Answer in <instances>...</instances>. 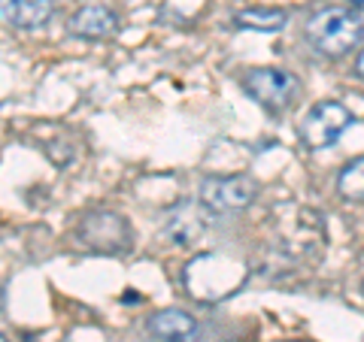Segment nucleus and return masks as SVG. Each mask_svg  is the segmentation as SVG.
I'll return each mask as SVG.
<instances>
[{"mask_svg":"<svg viewBox=\"0 0 364 342\" xmlns=\"http://www.w3.org/2000/svg\"><path fill=\"white\" fill-rule=\"evenodd\" d=\"M306 40L322 55H331V58H340L352 49H358L364 40V21L358 13L343 6H328L318 9V13L306 21Z\"/></svg>","mask_w":364,"mask_h":342,"instance_id":"nucleus-1","label":"nucleus"},{"mask_svg":"<svg viewBox=\"0 0 364 342\" xmlns=\"http://www.w3.org/2000/svg\"><path fill=\"white\" fill-rule=\"evenodd\" d=\"M243 88L246 94L261 104L270 112H282L294 104L301 91L298 76L289 73V70H277V67H258V70H249L243 76Z\"/></svg>","mask_w":364,"mask_h":342,"instance_id":"nucleus-2","label":"nucleus"},{"mask_svg":"<svg viewBox=\"0 0 364 342\" xmlns=\"http://www.w3.org/2000/svg\"><path fill=\"white\" fill-rule=\"evenodd\" d=\"M352 121L355 118H352V112L343 104H337V100H318L304 116L298 133L306 149H328V145H334L346 133Z\"/></svg>","mask_w":364,"mask_h":342,"instance_id":"nucleus-3","label":"nucleus"},{"mask_svg":"<svg viewBox=\"0 0 364 342\" xmlns=\"http://www.w3.org/2000/svg\"><path fill=\"white\" fill-rule=\"evenodd\" d=\"M200 206L210 212H240L258 197L252 176H207L198 188Z\"/></svg>","mask_w":364,"mask_h":342,"instance_id":"nucleus-4","label":"nucleus"},{"mask_svg":"<svg viewBox=\"0 0 364 342\" xmlns=\"http://www.w3.org/2000/svg\"><path fill=\"white\" fill-rule=\"evenodd\" d=\"M79 233L82 239L97 248V252H124L131 243V227L122 215H112V212H95V215H85V221L79 224Z\"/></svg>","mask_w":364,"mask_h":342,"instance_id":"nucleus-5","label":"nucleus"},{"mask_svg":"<svg viewBox=\"0 0 364 342\" xmlns=\"http://www.w3.org/2000/svg\"><path fill=\"white\" fill-rule=\"evenodd\" d=\"M146 330L152 333V339L158 342H195L198 339V321L195 315L182 312V309H161L149 315Z\"/></svg>","mask_w":364,"mask_h":342,"instance_id":"nucleus-6","label":"nucleus"},{"mask_svg":"<svg viewBox=\"0 0 364 342\" xmlns=\"http://www.w3.org/2000/svg\"><path fill=\"white\" fill-rule=\"evenodd\" d=\"M55 4L52 0H0V18L9 28L33 31L43 28L52 18Z\"/></svg>","mask_w":364,"mask_h":342,"instance_id":"nucleus-7","label":"nucleus"},{"mask_svg":"<svg viewBox=\"0 0 364 342\" xmlns=\"http://www.w3.org/2000/svg\"><path fill=\"white\" fill-rule=\"evenodd\" d=\"M119 31V16L109 6H82L70 18V33L82 40H107Z\"/></svg>","mask_w":364,"mask_h":342,"instance_id":"nucleus-8","label":"nucleus"},{"mask_svg":"<svg viewBox=\"0 0 364 342\" xmlns=\"http://www.w3.org/2000/svg\"><path fill=\"white\" fill-rule=\"evenodd\" d=\"M289 21V13L286 9H273V6H249V9H240L234 16V25L243 28V31H264V33H273V31H282Z\"/></svg>","mask_w":364,"mask_h":342,"instance_id":"nucleus-9","label":"nucleus"},{"mask_svg":"<svg viewBox=\"0 0 364 342\" xmlns=\"http://www.w3.org/2000/svg\"><path fill=\"white\" fill-rule=\"evenodd\" d=\"M337 191L343 194L346 200H364V155L352 158V161L340 170Z\"/></svg>","mask_w":364,"mask_h":342,"instance_id":"nucleus-10","label":"nucleus"},{"mask_svg":"<svg viewBox=\"0 0 364 342\" xmlns=\"http://www.w3.org/2000/svg\"><path fill=\"white\" fill-rule=\"evenodd\" d=\"M355 73L364 79V49H361V55H358V61H355Z\"/></svg>","mask_w":364,"mask_h":342,"instance_id":"nucleus-11","label":"nucleus"},{"mask_svg":"<svg viewBox=\"0 0 364 342\" xmlns=\"http://www.w3.org/2000/svg\"><path fill=\"white\" fill-rule=\"evenodd\" d=\"M4 342H9V339H6V336H4Z\"/></svg>","mask_w":364,"mask_h":342,"instance_id":"nucleus-12","label":"nucleus"}]
</instances>
